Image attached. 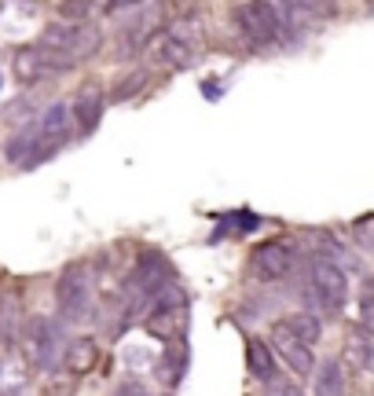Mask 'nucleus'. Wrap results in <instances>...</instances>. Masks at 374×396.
I'll return each mask as SVG.
<instances>
[{"mask_svg":"<svg viewBox=\"0 0 374 396\" xmlns=\"http://www.w3.org/2000/svg\"><path fill=\"white\" fill-rule=\"evenodd\" d=\"M37 48H44L51 55H67L74 62H88L99 55L103 48V30L96 22H67V19H56L48 22L37 37Z\"/></svg>","mask_w":374,"mask_h":396,"instance_id":"f257e3e1","label":"nucleus"},{"mask_svg":"<svg viewBox=\"0 0 374 396\" xmlns=\"http://www.w3.org/2000/svg\"><path fill=\"white\" fill-rule=\"evenodd\" d=\"M92 293H96V283H92V268L85 261H74L59 272L56 279V304H59V316L67 323H81V319L92 312Z\"/></svg>","mask_w":374,"mask_h":396,"instance_id":"f03ea898","label":"nucleus"},{"mask_svg":"<svg viewBox=\"0 0 374 396\" xmlns=\"http://www.w3.org/2000/svg\"><path fill=\"white\" fill-rule=\"evenodd\" d=\"M22 356L30 367H56L67 352V338H62V327L48 316H30V323L22 330Z\"/></svg>","mask_w":374,"mask_h":396,"instance_id":"7ed1b4c3","label":"nucleus"},{"mask_svg":"<svg viewBox=\"0 0 374 396\" xmlns=\"http://www.w3.org/2000/svg\"><path fill=\"white\" fill-rule=\"evenodd\" d=\"M308 283H312V293H316V304L323 309L327 316H338L349 301V275L341 272L338 261L330 257H312V268H308Z\"/></svg>","mask_w":374,"mask_h":396,"instance_id":"20e7f679","label":"nucleus"},{"mask_svg":"<svg viewBox=\"0 0 374 396\" xmlns=\"http://www.w3.org/2000/svg\"><path fill=\"white\" fill-rule=\"evenodd\" d=\"M235 26L250 48H275L282 44V22L275 4H239Z\"/></svg>","mask_w":374,"mask_h":396,"instance_id":"39448f33","label":"nucleus"},{"mask_svg":"<svg viewBox=\"0 0 374 396\" xmlns=\"http://www.w3.org/2000/svg\"><path fill=\"white\" fill-rule=\"evenodd\" d=\"M77 62L67 59V55H51L44 48L37 44H26V48H15V55H11V74H15L19 85H41L48 78H59V74L74 70Z\"/></svg>","mask_w":374,"mask_h":396,"instance_id":"423d86ee","label":"nucleus"},{"mask_svg":"<svg viewBox=\"0 0 374 396\" xmlns=\"http://www.w3.org/2000/svg\"><path fill=\"white\" fill-rule=\"evenodd\" d=\"M294 268V246L287 239H264L250 250V275L261 283H279Z\"/></svg>","mask_w":374,"mask_h":396,"instance_id":"0eeeda50","label":"nucleus"},{"mask_svg":"<svg viewBox=\"0 0 374 396\" xmlns=\"http://www.w3.org/2000/svg\"><path fill=\"white\" fill-rule=\"evenodd\" d=\"M268 345L275 349V356L282 363H287L298 378H308V375H316V352H312V345H305L301 338H294L287 327H282V319L279 323H272V330H268Z\"/></svg>","mask_w":374,"mask_h":396,"instance_id":"6e6552de","label":"nucleus"},{"mask_svg":"<svg viewBox=\"0 0 374 396\" xmlns=\"http://www.w3.org/2000/svg\"><path fill=\"white\" fill-rule=\"evenodd\" d=\"M110 103V92L103 88V81H85L81 88H77V96H74V125H77V132L81 136H92L99 129V121H103V110H107Z\"/></svg>","mask_w":374,"mask_h":396,"instance_id":"1a4fd4ad","label":"nucleus"},{"mask_svg":"<svg viewBox=\"0 0 374 396\" xmlns=\"http://www.w3.org/2000/svg\"><path fill=\"white\" fill-rule=\"evenodd\" d=\"M151 52H154V59H158L162 67H169V70H187V67H195V62H198V44L191 41L184 30H176V26L162 30V37L154 41Z\"/></svg>","mask_w":374,"mask_h":396,"instance_id":"9d476101","label":"nucleus"},{"mask_svg":"<svg viewBox=\"0 0 374 396\" xmlns=\"http://www.w3.org/2000/svg\"><path fill=\"white\" fill-rule=\"evenodd\" d=\"M180 316H184V293H180L176 286H169L147 309V330L151 334H162V338H173V323Z\"/></svg>","mask_w":374,"mask_h":396,"instance_id":"9b49d317","label":"nucleus"},{"mask_svg":"<svg viewBox=\"0 0 374 396\" xmlns=\"http://www.w3.org/2000/svg\"><path fill=\"white\" fill-rule=\"evenodd\" d=\"M312 396H349V367L341 356H327L312 375Z\"/></svg>","mask_w":374,"mask_h":396,"instance_id":"f8f14e48","label":"nucleus"},{"mask_svg":"<svg viewBox=\"0 0 374 396\" xmlns=\"http://www.w3.org/2000/svg\"><path fill=\"white\" fill-rule=\"evenodd\" d=\"M26 312H22V301H19V293L15 290H0V341H8V345H15L22 341V330H26Z\"/></svg>","mask_w":374,"mask_h":396,"instance_id":"ddd939ff","label":"nucleus"},{"mask_svg":"<svg viewBox=\"0 0 374 396\" xmlns=\"http://www.w3.org/2000/svg\"><path fill=\"white\" fill-rule=\"evenodd\" d=\"M70 129H74V110H70V103H51V107L41 114V121H37V132H41V139H44V144H56V147H62V139L70 136Z\"/></svg>","mask_w":374,"mask_h":396,"instance_id":"4468645a","label":"nucleus"},{"mask_svg":"<svg viewBox=\"0 0 374 396\" xmlns=\"http://www.w3.org/2000/svg\"><path fill=\"white\" fill-rule=\"evenodd\" d=\"M246 367L257 381H264V386H272L279 378V363H275V349L261 338H250L246 341Z\"/></svg>","mask_w":374,"mask_h":396,"instance_id":"2eb2a0df","label":"nucleus"},{"mask_svg":"<svg viewBox=\"0 0 374 396\" xmlns=\"http://www.w3.org/2000/svg\"><path fill=\"white\" fill-rule=\"evenodd\" d=\"M99 363V341L96 338H70L67 341V352H62V367L67 375H88Z\"/></svg>","mask_w":374,"mask_h":396,"instance_id":"dca6fc26","label":"nucleus"},{"mask_svg":"<svg viewBox=\"0 0 374 396\" xmlns=\"http://www.w3.org/2000/svg\"><path fill=\"white\" fill-rule=\"evenodd\" d=\"M37 147H41V132H37V125H26V129L19 136H11L8 139V147H4V158L11 165H30V158L37 155Z\"/></svg>","mask_w":374,"mask_h":396,"instance_id":"f3484780","label":"nucleus"},{"mask_svg":"<svg viewBox=\"0 0 374 396\" xmlns=\"http://www.w3.org/2000/svg\"><path fill=\"white\" fill-rule=\"evenodd\" d=\"M282 327H287L294 338H301L305 345H316L323 338V319H319V312H308V309L282 316Z\"/></svg>","mask_w":374,"mask_h":396,"instance_id":"a211bd4d","label":"nucleus"},{"mask_svg":"<svg viewBox=\"0 0 374 396\" xmlns=\"http://www.w3.org/2000/svg\"><path fill=\"white\" fill-rule=\"evenodd\" d=\"M147 85H151V70L136 67L133 74H125L121 81H114V88H110V103H128V99H136Z\"/></svg>","mask_w":374,"mask_h":396,"instance_id":"6ab92c4d","label":"nucleus"},{"mask_svg":"<svg viewBox=\"0 0 374 396\" xmlns=\"http://www.w3.org/2000/svg\"><path fill=\"white\" fill-rule=\"evenodd\" d=\"M345 345H349V356H352L359 367H367V370L374 367V334H367L364 327H352Z\"/></svg>","mask_w":374,"mask_h":396,"instance_id":"aec40b11","label":"nucleus"},{"mask_svg":"<svg viewBox=\"0 0 374 396\" xmlns=\"http://www.w3.org/2000/svg\"><path fill=\"white\" fill-rule=\"evenodd\" d=\"M367 334H374V272L364 279V286H359V323Z\"/></svg>","mask_w":374,"mask_h":396,"instance_id":"412c9836","label":"nucleus"},{"mask_svg":"<svg viewBox=\"0 0 374 396\" xmlns=\"http://www.w3.org/2000/svg\"><path fill=\"white\" fill-rule=\"evenodd\" d=\"M74 393H77L74 375H56V378H48L44 389H41V396H74Z\"/></svg>","mask_w":374,"mask_h":396,"instance_id":"4be33fe9","label":"nucleus"},{"mask_svg":"<svg viewBox=\"0 0 374 396\" xmlns=\"http://www.w3.org/2000/svg\"><path fill=\"white\" fill-rule=\"evenodd\" d=\"M110 396H151V389L139 378H121L118 386L110 389Z\"/></svg>","mask_w":374,"mask_h":396,"instance_id":"5701e85b","label":"nucleus"},{"mask_svg":"<svg viewBox=\"0 0 374 396\" xmlns=\"http://www.w3.org/2000/svg\"><path fill=\"white\" fill-rule=\"evenodd\" d=\"M268 396H305L294 381H282V378H275L272 386H268Z\"/></svg>","mask_w":374,"mask_h":396,"instance_id":"b1692460","label":"nucleus"}]
</instances>
